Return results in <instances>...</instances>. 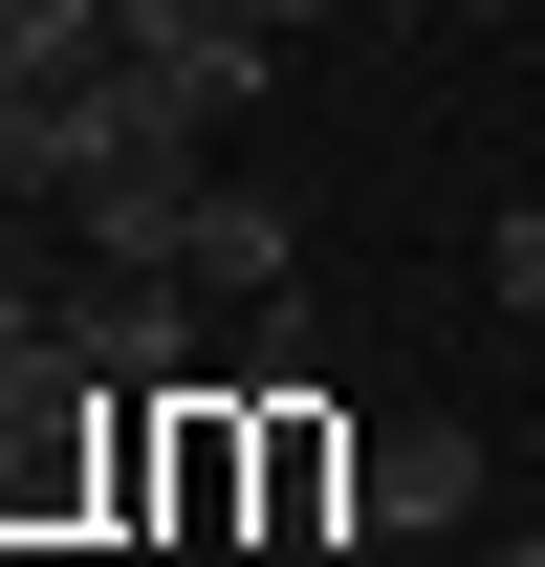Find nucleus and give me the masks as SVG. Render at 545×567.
<instances>
[{"mask_svg":"<svg viewBox=\"0 0 545 567\" xmlns=\"http://www.w3.org/2000/svg\"><path fill=\"white\" fill-rule=\"evenodd\" d=\"M240 22H263V44H306V22H328V0H240Z\"/></svg>","mask_w":545,"mask_h":567,"instance_id":"7","label":"nucleus"},{"mask_svg":"<svg viewBox=\"0 0 545 567\" xmlns=\"http://www.w3.org/2000/svg\"><path fill=\"white\" fill-rule=\"evenodd\" d=\"M284 262H306V218H284V197H240V175H197V218H175V284H197V306H263Z\"/></svg>","mask_w":545,"mask_h":567,"instance_id":"3","label":"nucleus"},{"mask_svg":"<svg viewBox=\"0 0 545 567\" xmlns=\"http://www.w3.org/2000/svg\"><path fill=\"white\" fill-rule=\"evenodd\" d=\"M0 502H22V524H66V502H88V393H22V436H0Z\"/></svg>","mask_w":545,"mask_h":567,"instance_id":"4","label":"nucleus"},{"mask_svg":"<svg viewBox=\"0 0 545 567\" xmlns=\"http://www.w3.org/2000/svg\"><path fill=\"white\" fill-rule=\"evenodd\" d=\"M349 524H371V546L480 524V436H459V415H371V436H349Z\"/></svg>","mask_w":545,"mask_h":567,"instance_id":"2","label":"nucleus"},{"mask_svg":"<svg viewBox=\"0 0 545 567\" xmlns=\"http://www.w3.org/2000/svg\"><path fill=\"white\" fill-rule=\"evenodd\" d=\"M110 44L153 66V110H175V132L263 110V22H240V0H110Z\"/></svg>","mask_w":545,"mask_h":567,"instance_id":"1","label":"nucleus"},{"mask_svg":"<svg viewBox=\"0 0 545 567\" xmlns=\"http://www.w3.org/2000/svg\"><path fill=\"white\" fill-rule=\"evenodd\" d=\"M480 567H545V524H502V546H480Z\"/></svg>","mask_w":545,"mask_h":567,"instance_id":"9","label":"nucleus"},{"mask_svg":"<svg viewBox=\"0 0 545 567\" xmlns=\"http://www.w3.org/2000/svg\"><path fill=\"white\" fill-rule=\"evenodd\" d=\"M0 218H22V110H0Z\"/></svg>","mask_w":545,"mask_h":567,"instance_id":"8","label":"nucleus"},{"mask_svg":"<svg viewBox=\"0 0 545 567\" xmlns=\"http://www.w3.org/2000/svg\"><path fill=\"white\" fill-rule=\"evenodd\" d=\"M66 66H110V0H0V110L66 87Z\"/></svg>","mask_w":545,"mask_h":567,"instance_id":"5","label":"nucleus"},{"mask_svg":"<svg viewBox=\"0 0 545 567\" xmlns=\"http://www.w3.org/2000/svg\"><path fill=\"white\" fill-rule=\"evenodd\" d=\"M480 284H502V306H524V328H545V197L502 218V240H480Z\"/></svg>","mask_w":545,"mask_h":567,"instance_id":"6","label":"nucleus"},{"mask_svg":"<svg viewBox=\"0 0 545 567\" xmlns=\"http://www.w3.org/2000/svg\"><path fill=\"white\" fill-rule=\"evenodd\" d=\"M459 22H502V0H459Z\"/></svg>","mask_w":545,"mask_h":567,"instance_id":"10","label":"nucleus"}]
</instances>
